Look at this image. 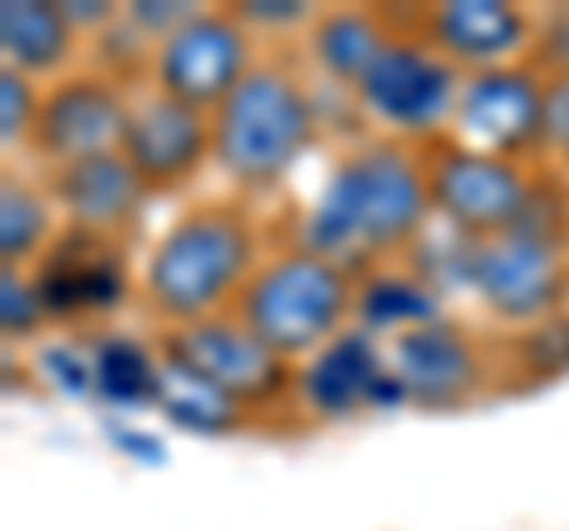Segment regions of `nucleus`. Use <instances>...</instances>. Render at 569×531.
<instances>
[{"label": "nucleus", "mask_w": 569, "mask_h": 531, "mask_svg": "<svg viewBox=\"0 0 569 531\" xmlns=\"http://www.w3.org/2000/svg\"><path fill=\"white\" fill-rule=\"evenodd\" d=\"M52 233L48 219V200L39 190H29L24 181H6L0 186V257L6 266L29 261Z\"/></svg>", "instance_id": "obj_23"}, {"label": "nucleus", "mask_w": 569, "mask_h": 531, "mask_svg": "<svg viewBox=\"0 0 569 531\" xmlns=\"http://www.w3.org/2000/svg\"><path fill=\"white\" fill-rule=\"evenodd\" d=\"M0 52L14 72H52L71 52V24L62 6L43 0H6L0 6Z\"/></svg>", "instance_id": "obj_18"}, {"label": "nucleus", "mask_w": 569, "mask_h": 531, "mask_svg": "<svg viewBox=\"0 0 569 531\" xmlns=\"http://www.w3.org/2000/svg\"><path fill=\"white\" fill-rule=\"evenodd\" d=\"M351 309V280L337 261L295 252L271 261L242 285V323L280 357L323 351Z\"/></svg>", "instance_id": "obj_4"}, {"label": "nucleus", "mask_w": 569, "mask_h": 531, "mask_svg": "<svg viewBox=\"0 0 569 531\" xmlns=\"http://www.w3.org/2000/svg\"><path fill=\"white\" fill-rule=\"evenodd\" d=\"M142 190L148 186H142V176L129 167L123 152L86 157V162L58 167V176H52V194L67 209L71 228H86V233H100V238L119 233L138 214Z\"/></svg>", "instance_id": "obj_14"}, {"label": "nucleus", "mask_w": 569, "mask_h": 531, "mask_svg": "<svg viewBox=\"0 0 569 531\" xmlns=\"http://www.w3.org/2000/svg\"><path fill=\"white\" fill-rule=\"evenodd\" d=\"M39 104L33 100V86L24 72H14V67H6L0 72V143L14 148L20 138H33V123H39Z\"/></svg>", "instance_id": "obj_25"}, {"label": "nucleus", "mask_w": 569, "mask_h": 531, "mask_svg": "<svg viewBox=\"0 0 569 531\" xmlns=\"http://www.w3.org/2000/svg\"><path fill=\"white\" fill-rule=\"evenodd\" d=\"M43 318L48 313L39 304L33 280H24L14 266H6V275H0V328H6V338H29Z\"/></svg>", "instance_id": "obj_27"}, {"label": "nucleus", "mask_w": 569, "mask_h": 531, "mask_svg": "<svg viewBox=\"0 0 569 531\" xmlns=\"http://www.w3.org/2000/svg\"><path fill=\"white\" fill-rule=\"evenodd\" d=\"M104 432H110V441H114V447H119L123 455L142 460V465H167V447H162V437L138 432V428H129V422H119V418L104 422Z\"/></svg>", "instance_id": "obj_29"}, {"label": "nucleus", "mask_w": 569, "mask_h": 531, "mask_svg": "<svg viewBox=\"0 0 569 531\" xmlns=\"http://www.w3.org/2000/svg\"><path fill=\"white\" fill-rule=\"evenodd\" d=\"M313 104L299 81L276 67H252L213 110V162L242 186H271L305 157Z\"/></svg>", "instance_id": "obj_2"}, {"label": "nucleus", "mask_w": 569, "mask_h": 531, "mask_svg": "<svg viewBox=\"0 0 569 531\" xmlns=\"http://www.w3.org/2000/svg\"><path fill=\"white\" fill-rule=\"evenodd\" d=\"M152 72L162 96L194 104V110H219L242 86L247 67V33L238 24V14H194L190 24H181L171 39L157 43Z\"/></svg>", "instance_id": "obj_5"}, {"label": "nucleus", "mask_w": 569, "mask_h": 531, "mask_svg": "<svg viewBox=\"0 0 569 531\" xmlns=\"http://www.w3.org/2000/svg\"><path fill=\"white\" fill-rule=\"evenodd\" d=\"M565 238H569V223H565Z\"/></svg>", "instance_id": "obj_34"}, {"label": "nucleus", "mask_w": 569, "mask_h": 531, "mask_svg": "<svg viewBox=\"0 0 569 531\" xmlns=\"http://www.w3.org/2000/svg\"><path fill=\"white\" fill-rule=\"evenodd\" d=\"M470 290L485 299L498 318L541 323V318L556 313L560 294H565V261L556 252V242L508 228V233L475 242Z\"/></svg>", "instance_id": "obj_6"}, {"label": "nucleus", "mask_w": 569, "mask_h": 531, "mask_svg": "<svg viewBox=\"0 0 569 531\" xmlns=\"http://www.w3.org/2000/svg\"><path fill=\"white\" fill-rule=\"evenodd\" d=\"M62 14H67V24H110V10H91V0H67L62 6Z\"/></svg>", "instance_id": "obj_33"}, {"label": "nucleus", "mask_w": 569, "mask_h": 531, "mask_svg": "<svg viewBox=\"0 0 569 531\" xmlns=\"http://www.w3.org/2000/svg\"><path fill=\"white\" fill-rule=\"evenodd\" d=\"M252 266V228L238 214L204 209L171 228L148 257V290L152 309L171 323H200L247 280Z\"/></svg>", "instance_id": "obj_3"}, {"label": "nucleus", "mask_w": 569, "mask_h": 531, "mask_svg": "<svg viewBox=\"0 0 569 531\" xmlns=\"http://www.w3.org/2000/svg\"><path fill=\"white\" fill-rule=\"evenodd\" d=\"M167 357L200 370V375L219 384L223 394H233L242 409L247 403L280 399L284 384H290L284 357L266 347L242 318L238 323H228V318H200V323L176 328L167 338Z\"/></svg>", "instance_id": "obj_9"}, {"label": "nucleus", "mask_w": 569, "mask_h": 531, "mask_svg": "<svg viewBox=\"0 0 569 531\" xmlns=\"http://www.w3.org/2000/svg\"><path fill=\"white\" fill-rule=\"evenodd\" d=\"M96 394L114 409H152L162 403V365L133 338H100L91 351Z\"/></svg>", "instance_id": "obj_21"}, {"label": "nucleus", "mask_w": 569, "mask_h": 531, "mask_svg": "<svg viewBox=\"0 0 569 531\" xmlns=\"http://www.w3.org/2000/svg\"><path fill=\"white\" fill-rule=\"evenodd\" d=\"M356 96L380 123L399 133H432L441 119L456 110L460 86L456 67L437 48L389 39V48L376 58V67L361 77Z\"/></svg>", "instance_id": "obj_7"}, {"label": "nucleus", "mask_w": 569, "mask_h": 531, "mask_svg": "<svg viewBox=\"0 0 569 531\" xmlns=\"http://www.w3.org/2000/svg\"><path fill=\"white\" fill-rule=\"evenodd\" d=\"M546 138L569 152V77H556L546 86Z\"/></svg>", "instance_id": "obj_30"}, {"label": "nucleus", "mask_w": 569, "mask_h": 531, "mask_svg": "<svg viewBox=\"0 0 569 531\" xmlns=\"http://www.w3.org/2000/svg\"><path fill=\"white\" fill-rule=\"evenodd\" d=\"M522 365L531 375H565L569 370V313H550L541 323H531L522 342Z\"/></svg>", "instance_id": "obj_24"}, {"label": "nucleus", "mask_w": 569, "mask_h": 531, "mask_svg": "<svg viewBox=\"0 0 569 531\" xmlns=\"http://www.w3.org/2000/svg\"><path fill=\"white\" fill-rule=\"evenodd\" d=\"M39 370L48 375L52 389H62L67 399H91L96 394V370H91V357L77 351L71 342H52L39 351Z\"/></svg>", "instance_id": "obj_26"}, {"label": "nucleus", "mask_w": 569, "mask_h": 531, "mask_svg": "<svg viewBox=\"0 0 569 531\" xmlns=\"http://www.w3.org/2000/svg\"><path fill=\"white\" fill-rule=\"evenodd\" d=\"M460 148L512 157L546 138V86L518 67H489L460 86L456 100Z\"/></svg>", "instance_id": "obj_10"}, {"label": "nucleus", "mask_w": 569, "mask_h": 531, "mask_svg": "<svg viewBox=\"0 0 569 531\" xmlns=\"http://www.w3.org/2000/svg\"><path fill=\"white\" fill-rule=\"evenodd\" d=\"M119 152L142 176V186H181L213 152V119L171 96H152L129 110Z\"/></svg>", "instance_id": "obj_12"}, {"label": "nucleus", "mask_w": 569, "mask_h": 531, "mask_svg": "<svg viewBox=\"0 0 569 531\" xmlns=\"http://www.w3.org/2000/svg\"><path fill=\"white\" fill-rule=\"evenodd\" d=\"M432 209L427 171L403 148H361L337 162L318 204L305 219V252L347 266L356 257L389 252L422 228Z\"/></svg>", "instance_id": "obj_1"}, {"label": "nucleus", "mask_w": 569, "mask_h": 531, "mask_svg": "<svg viewBox=\"0 0 569 531\" xmlns=\"http://www.w3.org/2000/svg\"><path fill=\"white\" fill-rule=\"evenodd\" d=\"M39 304L52 323H77L91 313H110L129 294V271L100 233L67 228L52 252H43L39 275H33Z\"/></svg>", "instance_id": "obj_11"}, {"label": "nucleus", "mask_w": 569, "mask_h": 531, "mask_svg": "<svg viewBox=\"0 0 569 531\" xmlns=\"http://www.w3.org/2000/svg\"><path fill=\"white\" fill-rule=\"evenodd\" d=\"M194 14H200V6H190V0H176V6H167V0H138L129 10V24L157 33V39H171V33L181 24H190Z\"/></svg>", "instance_id": "obj_28"}, {"label": "nucleus", "mask_w": 569, "mask_h": 531, "mask_svg": "<svg viewBox=\"0 0 569 531\" xmlns=\"http://www.w3.org/2000/svg\"><path fill=\"white\" fill-rule=\"evenodd\" d=\"M427 186H432V204L447 214V223L470 238L508 233L531 194V181L508 157H489L460 143L437 152Z\"/></svg>", "instance_id": "obj_8"}, {"label": "nucleus", "mask_w": 569, "mask_h": 531, "mask_svg": "<svg viewBox=\"0 0 569 531\" xmlns=\"http://www.w3.org/2000/svg\"><path fill=\"white\" fill-rule=\"evenodd\" d=\"M123 123H129V110H123L114 86H104L100 77H71L43 96L39 123H33V148L48 162L71 167L100 152H119Z\"/></svg>", "instance_id": "obj_13"}, {"label": "nucleus", "mask_w": 569, "mask_h": 531, "mask_svg": "<svg viewBox=\"0 0 569 531\" xmlns=\"http://www.w3.org/2000/svg\"><path fill=\"white\" fill-rule=\"evenodd\" d=\"M389 48L385 29L376 24V14L366 10H332L313 24V58L328 77L361 86V77L376 67V58Z\"/></svg>", "instance_id": "obj_20"}, {"label": "nucleus", "mask_w": 569, "mask_h": 531, "mask_svg": "<svg viewBox=\"0 0 569 531\" xmlns=\"http://www.w3.org/2000/svg\"><path fill=\"white\" fill-rule=\"evenodd\" d=\"M427 33L447 62H470L489 72L527 43V20L503 0H451L427 14Z\"/></svg>", "instance_id": "obj_16"}, {"label": "nucleus", "mask_w": 569, "mask_h": 531, "mask_svg": "<svg viewBox=\"0 0 569 531\" xmlns=\"http://www.w3.org/2000/svg\"><path fill=\"white\" fill-rule=\"evenodd\" d=\"M162 413L181 432L194 437H228L242 422V403L233 394H223L213 380H204L200 370H190L186 361H162Z\"/></svg>", "instance_id": "obj_19"}, {"label": "nucleus", "mask_w": 569, "mask_h": 531, "mask_svg": "<svg viewBox=\"0 0 569 531\" xmlns=\"http://www.w3.org/2000/svg\"><path fill=\"white\" fill-rule=\"evenodd\" d=\"M356 313H361L366 328H399V332L441 323L437 290L413 275H370L361 285V299H356Z\"/></svg>", "instance_id": "obj_22"}, {"label": "nucleus", "mask_w": 569, "mask_h": 531, "mask_svg": "<svg viewBox=\"0 0 569 531\" xmlns=\"http://www.w3.org/2000/svg\"><path fill=\"white\" fill-rule=\"evenodd\" d=\"M238 14L247 24H299L309 20V6L305 0H247Z\"/></svg>", "instance_id": "obj_31"}, {"label": "nucleus", "mask_w": 569, "mask_h": 531, "mask_svg": "<svg viewBox=\"0 0 569 531\" xmlns=\"http://www.w3.org/2000/svg\"><path fill=\"white\" fill-rule=\"evenodd\" d=\"M380 375L385 370H380L376 342L356 328V332H337L323 351H313V361L305 365V375H299V394H305L313 413L347 418L361 409V403L370 409V389H376Z\"/></svg>", "instance_id": "obj_17"}, {"label": "nucleus", "mask_w": 569, "mask_h": 531, "mask_svg": "<svg viewBox=\"0 0 569 531\" xmlns=\"http://www.w3.org/2000/svg\"><path fill=\"white\" fill-rule=\"evenodd\" d=\"M541 58L556 67V77H569V6L546 20V29H541Z\"/></svg>", "instance_id": "obj_32"}, {"label": "nucleus", "mask_w": 569, "mask_h": 531, "mask_svg": "<svg viewBox=\"0 0 569 531\" xmlns=\"http://www.w3.org/2000/svg\"><path fill=\"white\" fill-rule=\"evenodd\" d=\"M395 375L403 380L408 399L422 409H451L456 399H466L475 389V351L447 323H427L413 332H399L395 347Z\"/></svg>", "instance_id": "obj_15"}]
</instances>
